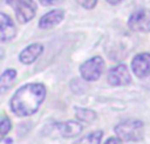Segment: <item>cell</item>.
Here are the masks:
<instances>
[{"mask_svg":"<svg viewBox=\"0 0 150 144\" xmlns=\"http://www.w3.org/2000/svg\"><path fill=\"white\" fill-rule=\"evenodd\" d=\"M46 97V89L42 83H26L13 94L11 110L17 116H30L42 105Z\"/></svg>","mask_w":150,"mask_h":144,"instance_id":"6da1fadb","label":"cell"},{"mask_svg":"<svg viewBox=\"0 0 150 144\" xmlns=\"http://www.w3.org/2000/svg\"><path fill=\"white\" fill-rule=\"evenodd\" d=\"M115 132L125 142H140L144 138V123L137 119H127L115 126Z\"/></svg>","mask_w":150,"mask_h":144,"instance_id":"7a4b0ae2","label":"cell"},{"mask_svg":"<svg viewBox=\"0 0 150 144\" xmlns=\"http://www.w3.org/2000/svg\"><path fill=\"white\" fill-rule=\"evenodd\" d=\"M82 124L76 120L52 123L45 128V134L54 138H74L82 132Z\"/></svg>","mask_w":150,"mask_h":144,"instance_id":"3957f363","label":"cell"},{"mask_svg":"<svg viewBox=\"0 0 150 144\" xmlns=\"http://www.w3.org/2000/svg\"><path fill=\"white\" fill-rule=\"evenodd\" d=\"M7 3L13 8L18 23L25 24L34 17L37 5L33 0H7Z\"/></svg>","mask_w":150,"mask_h":144,"instance_id":"277c9868","label":"cell"},{"mask_svg":"<svg viewBox=\"0 0 150 144\" xmlns=\"http://www.w3.org/2000/svg\"><path fill=\"white\" fill-rule=\"evenodd\" d=\"M80 76L86 79V81H96L100 78V76L103 74L104 70V60L99 56L87 60L86 62H83L80 65Z\"/></svg>","mask_w":150,"mask_h":144,"instance_id":"5b68a950","label":"cell"},{"mask_svg":"<svg viewBox=\"0 0 150 144\" xmlns=\"http://www.w3.org/2000/svg\"><path fill=\"white\" fill-rule=\"evenodd\" d=\"M128 26L134 32H150V9H137L128 19Z\"/></svg>","mask_w":150,"mask_h":144,"instance_id":"8992f818","label":"cell"},{"mask_svg":"<svg viewBox=\"0 0 150 144\" xmlns=\"http://www.w3.org/2000/svg\"><path fill=\"white\" fill-rule=\"evenodd\" d=\"M108 82L112 86H125V85L130 83L132 78H130V73L128 68L122 63L116 65L108 71Z\"/></svg>","mask_w":150,"mask_h":144,"instance_id":"52a82bcc","label":"cell"},{"mask_svg":"<svg viewBox=\"0 0 150 144\" xmlns=\"http://www.w3.org/2000/svg\"><path fill=\"white\" fill-rule=\"evenodd\" d=\"M132 70L138 78H146L150 74V54L140 53L132 60Z\"/></svg>","mask_w":150,"mask_h":144,"instance_id":"ba28073f","label":"cell"},{"mask_svg":"<svg viewBox=\"0 0 150 144\" xmlns=\"http://www.w3.org/2000/svg\"><path fill=\"white\" fill-rule=\"evenodd\" d=\"M44 52V45L40 44V42H36V44H30L20 53L18 56V60H20L21 63L24 65H30L33 63Z\"/></svg>","mask_w":150,"mask_h":144,"instance_id":"9c48e42d","label":"cell"},{"mask_svg":"<svg viewBox=\"0 0 150 144\" xmlns=\"http://www.w3.org/2000/svg\"><path fill=\"white\" fill-rule=\"evenodd\" d=\"M16 36V26L9 16L0 13V41H9Z\"/></svg>","mask_w":150,"mask_h":144,"instance_id":"30bf717a","label":"cell"},{"mask_svg":"<svg viewBox=\"0 0 150 144\" xmlns=\"http://www.w3.org/2000/svg\"><path fill=\"white\" fill-rule=\"evenodd\" d=\"M63 17H65V12H63L62 9L50 11V12H47L46 15H44L41 19H40L38 25L41 29L53 28V26L58 25V24L63 20Z\"/></svg>","mask_w":150,"mask_h":144,"instance_id":"8fae6325","label":"cell"},{"mask_svg":"<svg viewBox=\"0 0 150 144\" xmlns=\"http://www.w3.org/2000/svg\"><path fill=\"white\" fill-rule=\"evenodd\" d=\"M16 76H17V73L15 69H8L0 76V95L5 94L12 87V85L16 81Z\"/></svg>","mask_w":150,"mask_h":144,"instance_id":"7c38bea8","label":"cell"},{"mask_svg":"<svg viewBox=\"0 0 150 144\" xmlns=\"http://www.w3.org/2000/svg\"><path fill=\"white\" fill-rule=\"evenodd\" d=\"M75 116H76L78 120L91 123V122H93L96 119V113L92 110H90V108L75 107Z\"/></svg>","mask_w":150,"mask_h":144,"instance_id":"4fadbf2b","label":"cell"},{"mask_svg":"<svg viewBox=\"0 0 150 144\" xmlns=\"http://www.w3.org/2000/svg\"><path fill=\"white\" fill-rule=\"evenodd\" d=\"M101 138H103V131L99 130V131H93L91 134L83 136L82 139H79L74 144H100Z\"/></svg>","mask_w":150,"mask_h":144,"instance_id":"5bb4252c","label":"cell"},{"mask_svg":"<svg viewBox=\"0 0 150 144\" xmlns=\"http://www.w3.org/2000/svg\"><path fill=\"white\" fill-rule=\"evenodd\" d=\"M12 123L7 115H0V142L5 138V135L11 131Z\"/></svg>","mask_w":150,"mask_h":144,"instance_id":"9a60e30c","label":"cell"},{"mask_svg":"<svg viewBox=\"0 0 150 144\" xmlns=\"http://www.w3.org/2000/svg\"><path fill=\"white\" fill-rule=\"evenodd\" d=\"M76 3L82 5L83 8H86V9H92L96 5L98 0H76Z\"/></svg>","mask_w":150,"mask_h":144,"instance_id":"2e32d148","label":"cell"},{"mask_svg":"<svg viewBox=\"0 0 150 144\" xmlns=\"http://www.w3.org/2000/svg\"><path fill=\"white\" fill-rule=\"evenodd\" d=\"M104 144H122V140L120 139L119 136L117 138H109V139L107 140Z\"/></svg>","mask_w":150,"mask_h":144,"instance_id":"e0dca14e","label":"cell"},{"mask_svg":"<svg viewBox=\"0 0 150 144\" xmlns=\"http://www.w3.org/2000/svg\"><path fill=\"white\" fill-rule=\"evenodd\" d=\"M61 0H40V3L44 5H53L55 4V3H59Z\"/></svg>","mask_w":150,"mask_h":144,"instance_id":"ac0fdd59","label":"cell"},{"mask_svg":"<svg viewBox=\"0 0 150 144\" xmlns=\"http://www.w3.org/2000/svg\"><path fill=\"white\" fill-rule=\"evenodd\" d=\"M107 1H108L109 4H112V5H116V4H119V3H121L122 0H107Z\"/></svg>","mask_w":150,"mask_h":144,"instance_id":"d6986e66","label":"cell"},{"mask_svg":"<svg viewBox=\"0 0 150 144\" xmlns=\"http://www.w3.org/2000/svg\"><path fill=\"white\" fill-rule=\"evenodd\" d=\"M145 86H146V87H148V89L150 90V74H149L148 77H146V81H145Z\"/></svg>","mask_w":150,"mask_h":144,"instance_id":"ffe728a7","label":"cell"}]
</instances>
